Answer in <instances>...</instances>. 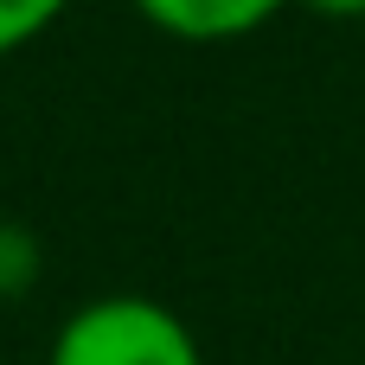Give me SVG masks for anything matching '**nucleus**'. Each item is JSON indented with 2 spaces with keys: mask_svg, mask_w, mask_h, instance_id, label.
I'll list each match as a JSON object with an SVG mask.
<instances>
[{
  "mask_svg": "<svg viewBox=\"0 0 365 365\" xmlns=\"http://www.w3.org/2000/svg\"><path fill=\"white\" fill-rule=\"evenodd\" d=\"M135 6L180 38H237L257 32L282 0H135Z\"/></svg>",
  "mask_w": 365,
  "mask_h": 365,
  "instance_id": "f03ea898",
  "label": "nucleus"
},
{
  "mask_svg": "<svg viewBox=\"0 0 365 365\" xmlns=\"http://www.w3.org/2000/svg\"><path fill=\"white\" fill-rule=\"evenodd\" d=\"M64 6H71V0H0V51H13V45H26L32 32H45Z\"/></svg>",
  "mask_w": 365,
  "mask_h": 365,
  "instance_id": "7ed1b4c3",
  "label": "nucleus"
},
{
  "mask_svg": "<svg viewBox=\"0 0 365 365\" xmlns=\"http://www.w3.org/2000/svg\"><path fill=\"white\" fill-rule=\"evenodd\" d=\"M314 13H334V19H359L365 13V0H308Z\"/></svg>",
  "mask_w": 365,
  "mask_h": 365,
  "instance_id": "20e7f679",
  "label": "nucleus"
},
{
  "mask_svg": "<svg viewBox=\"0 0 365 365\" xmlns=\"http://www.w3.org/2000/svg\"><path fill=\"white\" fill-rule=\"evenodd\" d=\"M51 365H199V346L173 308L148 295H103L64 321Z\"/></svg>",
  "mask_w": 365,
  "mask_h": 365,
  "instance_id": "f257e3e1",
  "label": "nucleus"
}]
</instances>
